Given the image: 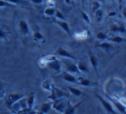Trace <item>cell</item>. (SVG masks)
<instances>
[{
	"mask_svg": "<svg viewBox=\"0 0 126 114\" xmlns=\"http://www.w3.org/2000/svg\"><path fill=\"white\" fill-rule=\"evenodd\" d=\"M23 98H24V94H23V93H10L7 96L5 103L7 106L11 108L15 103H16L18 100H22Z\"/></svg>",
	"mask_w": 126,
	"mask_h": 114,
	"instance_id": "6da1fadb",
	"label": "cell"
},
{
	"mask_svg": "<svg viewBox=\"0 0 126 114\" xmlns=\"http://www.w3.org/2000/svg\"><path fill=\"white\" fill-rule=\"evenodd\" d=\"M95 95H96V97L98 99V100L101 102L102 105H103V107L105 108V110L107 112H109L110 114H117V112H115V110H114L113 106H112V105L108 102V100H105L103 97L100 96V95L97 93H95Z\"/></svg>",
	"mask_w": 126,
	"mask_h": 114,
	"instance_id": "7a4b0ae2",
	"label": "cell"
},
{
	"mask_svg": "<svg viewBox=\"0 0 126 114\" xmlns=\"http://www.w3.org/2000/svg\"><path fill=\"white\" fill-rule=\"evenodd\" d=\"M55 53L57 54V55L61 56V57H66V58L73 59V60H75V59H76V57H74V56L73 55L72 53H70L68 51H67L66 49H64L63 47H61V46L58 47V49L56 50Z\"/></svg>",
	"mask_w": 126,
	"mask_h": 114,
	"instance_id": "3957f363",
	"label": "cell"
},
{
	"mask_svg": "<svg viewBox=\"0 0 126 114\" xmlns=\"http://www.w3.org/2000/svg\"><path fill=\"white\" fill-rule=\"evenodd\" d=\"M54 102L52 104L53 107H54V108L55 109L56 111H58V112H64V111H65L66 108H67L65 102L63 101V100H61V99H57V100H54Z\"/></svg>",
	"mask_w": 126,
	"mask_h": 114,
	"instance_id": "277c9868",
	"label": "cell"
},
{
	"mask_svg": "<svg viewBox=\"0 0 126 114\" xmlns=\"http://www.w3.org/2000/svg\"><path fill=\"white\" fill-rule=\"evenodd\" d=\"M18 27H19V29L21 31V33L23 34L24 36L28 35L30 34V27H29V24L25 20L22 19L18 22Z\"/></svg>",
	"mask_w": 126,
	"mask_h": 114,
	"instance_id": "5b68a950",
	"label": "cell"
},
{
	"mask_svg": "<svg viewBox=\"0 0 126 114\" xmlns=\"http://www.w3.org/2000/svg\"><path fill=\"white\" fill-rule=\"evenodd\" d=\"M55 23L56 24H58L60 27H61V28H62V30H64V31L66 32V33L67 34L69 35V36H71L72 35V34H71V29H70V27H69L68 23H67L66 21H62V20H55Z\"/></svg>",
	"mask_w": 126,
	"mask_h": 114,
	"instance_id": "8992f818",
	"label": "cell"
},
{
	"mask_svg": "<svg viewBox=\"0 0 126 114\" xmlns=\"http://www.w3.org/2000/svg\"><path fill=\"white\" fill-rule=\"evenodd\" d=\"M66 69L69 73H72V74H79L80 72L79 68H78V65L74 63L66 62Z\"/></svg>",
	"mask_w": 126,
	"mask_h": 114,
	"instance_id": "52a82bcc",
	"label": "cell"
},
{
	"mask_svg": "<svg viewBox=\"0 0 126 114\" xmlns=\"http://www.w3.org/2000/svg\"><path fill=\"white\" fill-rule=\"evenodd\" d=\"M48 67L57 73H59L61 69V64H60V62L56 58H54V60H51L50 62L48 63Z\"/></svg>",
	"mask_w": 126,
	"mask_h": 114,
	"instance_id": "ba28073f",
	"label": "cell"
},
{
	"mask_svg": "<svg viewBox=\"0 0 126 114\" xmlns=\"http://www.w3.org/2000/svg\"><path fill=\"white\" fill-rule=\"evenodd\" d=\"M88 56H89V59H90V63H91V64L93 65V69H94V70L98 71V58H97L96 57H95L94 54H93V52H88Z\"/></svg>",
	"mask_w": 126,
	"mask_h": 114,
	"instance_id": "9c48e42d",
	"label": "cell"
},
{
	"mask_svg": "<svg viewBox=\"0 0 126 114\" xmlns=\"http://www.w3.org/2000/svg\"><path fill=\"white\" fill-rule=\"evenodd\" d=\"M110 101H112L113 105H115V107L119 111V112H122V113H124V114H126V107L124 106L123 104H121L120 102H118L117 100H113V99H111V98H110Z\"/></svg>",
	"mask_w": 126,
	"mask_h": 114,
	"instance_id": "30bf717a",
	"label": "cell"
},
{
	"mask_svg": "<svg viewBox=\"0 0 126 114\" xmlns=\"http://www.w3.org/2000/svg\"><path fill=\"white\" fill-rule=\"evenodd\" d=\"M81 103H82V102H79V104H76L75 105H71L70 104L68 103L66 110L63 112V114H74V112H75V111H76V108H77L78 106H79V105H80Z\"/></svg>",
	"mask_w": 126,
	"mask_h": 114,
	"instance_id": "8fae6325",
	"label": "cell"
},
{
	"mask_svg": "<svg viewBox=\"0 0 126 114\" xmlns=\"http://www.w3.org/2000/svg\"><path fill=\"white\" fill-rule=\"evenodd\" d=\"M62 78L65 80L67 82H72V83H76L78 80L76 79L75 76H72L70 73H65V74L62 76Z\"/></svg>",
	"mask_w": 126,
	"mask_h": 114,
	"instance_id": "7c38bea8",
	"label": "cell"
},
{
	"mask_svg": "<svg viewBox=\"0 0 126 114\" xmlns=\"http://www.w3.org/2000/svg\"><path fill=\"white\" fill-rule=\"evenodd\" d=\"M51 106H52V102H45V103L42 104L40 107V111L43 113H47L50 111Z\"/></svg>",
	"mask_w": 126,
	"mask_h": 114,
	"instance_id": "4fadbf2b",
	"label": "cell"
},
{
	"mask_svg": "<svg viewBox=\"0 0 126 114\" xmlns=\"http://www.w3.org/2000/svg\"><path fill=\"white\" fill-rule=\"evenodd\" d=\"M79 84L82 85V86H84V87H90V86H93V85H97V83L90 81L89 79L80 78V79H79Z\"/></svg>",
	"mask_w": 126,
	"mask_h": 114,
	"instance_id": "5bb4252c",
	"label": "cell"
},
{
	"mask_svg": "<svg viewBox=\"0 0 126 114\" xmlns=\"http://www.w3.org/2000/svg\"><path fill=\"white\" fill-rule=\"evenodd\" d=\"M26 102H27V105H28L29 108L32 109V107H33V105H34V102H35V93H30Z\"/></svg>",
	"mask_w": 126,
	"mask_h": 114,
	"instance_id": "9a60e30c",
	"label": "cell"
},
{
	"mask_svg": "<svg viewBox=\"0 0 126 114\" xmlns=\"http://www.w3.org/2000/svg\"><path fill=\"white\" fill-rule=\"evenodd\" d=\"M107 40L109 41H111L113 43H122V42H126V39L123 38L120 36H113L111 38H108Z\"/></svg>",
	"mask_w": 126,
	"mask_h": 114,
	"instance_id": "2e32d148",
	"label": "cell"
},
{
	"mask_svg": "<svg viewBox=\"0 0 126 114\" xmlns=\"http://www.w3.org/2000/svg\"><path fill=\"white\" fill-rule=\"evenodd\" d=\"M67 88L68 89V91L70 92L72 94L75 95V96H81V95L83 94V93L80 91V90L77 89V88H73V87L68 86V87H67Z\"/></svg>",
	"mask_w": 126,
	"mask_h": 114,
	"instance_id": "e0dca14e",
	"label": "cell"
},
{
	"mask_svg": "<svg viewBox=\"0 0 126 114\" xmlns=\"http://www.w3.org/2000/svg\"><path fill=\"white\" fill-rule=\"evenodd\" d=\"M33 39L35 41H44V36L42 34V33H40L39 31H35L33 34Z\"/></svg>",
	"mask_w": 126,
	"mask_h": 114,
	"instance_id": "ac0fdd59",
	"label": "cell"
},
{
	"mask_svg": "<svg viewBox=\"0 0 126 114\" xmlns=\"http://www.w3.org/2000/svg\"><path fill=\"white\" fill-rule=\"evenodd\" d=\"M96 46L98 47H100V48H103V49H110V48H112L114 46L113 45L110 43H106V42H102V43H98V44H96Z\"/></svg>",
	"mask_w": 126,
	"mask_h": 114,
	"instance_id": "d6986e66",
	"label": "cell"
},
{
	"mask_svg": "<svg viewBox=\"0 0 126 114\" xmlns=\"http://www.w3.org/2000/svg\"><path fill=\"white\" fill-rule=\"evenodd\" d=\"M94 14H95V17H96V19H97V22H98V23L101 22L102 18H103V11H102V10H100V9L97 10L94 12Z\"/></svg>",
	"mask_w": 126,
	"mask_h": 114,
	"instance_id": "ffe728a7",
	"label": "cell"
},
{
	"mask_svg": "<svg viewBox=\"0 0 126 114\" xmlns=\"http://www.w3.org/2000/svg\"><path fill=\"white\" fill-rule=\"evenodd\" d=\"M54 12H55V10L53 7H47V8H46L45 11H44V14L48 16H54Z\"/></svg>",
	"mask_w": 126,
	"mask_h": 114,
	"instance_id": "44dd1931",
	"label": "cell"
},
{
	"mask_svg": "<svg viewBox=\"0 0 126 114\" xmlns=\"http://www.w3.org/2000/svg\"><path fill=\"white\" fill-rule=\"evenodd\" d=\"M14 4H11V3L7 2L5 0H0V8L4 7H14Z\"/></svg>",
	"mask_w": 126,
	"mask_h": 114,
	"instance_id": "7402d4cb",
	"label": "cell"
},
{
	"mask_svg": "<svg viewBox=\"0 0 126 114\" xmlns=\"http://www.w3.org/2000/svg\"><path fill=\"white\" fill-rule=\"evenodd\" d=\"M80 14H81V17H82V19L84 20L85 22H86V23H91V20H90V17H89V16H88L87 14H86L85 11H80Z\"/></svg>",
	"mask_w": 126,
	"mask_h": 114,
	"instance_id": "603a6c76",
	"label": "cell"
},
{
	"mask_svg": "<svg viewBox=\"0 0 126 114\" xmlns=\"http://www.w3.org/2000/svg\"><path fill=\"white\" fill-rule=\"evenodd\" d=\"M54 16L58 20H62V21H66V17L64 16V15L62 14V12H61L60 11H55L54 12Z\"/></svg>",
	"mask_w": 126,
	"mask_h": 114,
	"instance_id": "cb8c5ba5",
	"label": "cell"
},
{
	"mask_svg": "<svg viewBox=\"0 0 126 114\" xmlns=\"http://www.w3.org/2000/svg\"><path fill=\"white\" fill-rule=\"evenodd\" d=\"M96 37L98 40H107V39H108L107 35L105 34L104 32H98V33L97 34Z\"/></svg>",
	"mask_w": 126,
	"mask_h": 114,
	"instance_id": "d4e9b609",
	"label": "cell"
},
{
	"mask_svg": "<svg viewBox=\"0 0 126 114\" xmlns=\"http://www.w3.org/2000/svg\"><path fill=\"white\" fill-rule=\"evenodd\" d=\"M78 68H79V69L80 72H89L88 68L86 67L83 63H79V64H78Z\"/></svg>",
	"mask_w": 126,
	"mask_h": 114,
	"instance_id": "484cf974",
	"label": "cell"
},
{
	"mask_svg": "<svg viewBox=\"0 0 126 114\" xmlns=\"http://www.w3.org/2000/svg\"><path fill=\"white\" fill-rule=\"evenodd\" d=\"M42 87H43L44 89L48 90V91H51V89H52V85L50 84L48 80H45V81H44L43 84H42Z\"/></svg>",
	"mask_w": 126,
	"mask_h": 114,
	"instance_id": "4316f807",
	"label": "cell"
},
{
	"mask_svg": "<svg viewBox=\"0 0 126 114\" xmlns=\"http://www.w3.org/2000/svg\"><path fill=\"white\" fill-rule=\"evenodd\" d=\"M93 12H95V11H97V10L100 9V3L98 2V1H97V0H95V1H93Z\"/></svg>",
	"mask_w": 126,
	"mask_h": 114,
	"instance_id": "83f0119b",
	"label": "cell"
},
{
	"mask_svg": "<svg viewBox=\"0 0 126 114\" xmlns=\"http://www.w3.org/2000/svg\"><path fill=\"white\" fill-rule=\"evenodd\" d=\"M6 38H7L6 32L2 28H0V40H6Z\"/></svg>",
	"mask_w": 126,
	"mask_h": 114,
	"instance_id": "f1b7e54d",
	"label": "cell"
},
{
	"mask_svg": "<svg viewBox=\"0 0 126 114\" xmlns=\"http://www.w3.org/2000/svg\"><path fill=\"white\" fill-rule=\"evenodd\" d=\"M5 1H7V2L14 4V5H16V4H21V3L23 2L22 0H5Z\"/></svg>",
	"mask_w": 126,
	"mask_h": 114,
	"instance_id": "f546056e",
	"label": "cell"
},
{
	"mask_svg": "<svg viewBox=\"0 0 126 114\" xmlns=\"http://www.w3.org/2000/svg\"><path fill=\"white\" fill-rule=\"evenodd\" d=\"M31 2L35 4H41L43 3V0H31Z\"/></svg>",
	"mask_w": 126,
	"mask_h": 114,
	"instance_id": "4dcf8cb0",
	"label": "cell"
},
{
	"mask_svg": "<svg viewBox=\"0 0 126 114\" xmlns=\"http://www.w3.org/2000/svg\"><path fill=\"white\" fill-rule=\"evenodd\" d=\"M116 15H117V12H116V11H110V12L108 14V16H115Z\"/></svg>",
	"mask_w": 126,
	"mask_h": 114,
	"instance_id": "1f68e13d",
	"label": "cell"
},
{
	"mask_svg": "<svg viewBox=\"0 0 126 114\" xmlns=\"http://www.w3.org/2000/svg\"><path fill=\"white\" fill-rule=\"evenodd\" d=\"M51 4V6H54V0H48V2H47V5H50Z\"/></svg>",
	"mask_w": 126,
	"mask_h": 114,
	"instance_id": "d6a6232c",
	"label": "cell"
},
{
	"mask_svg": "<svg viewBox=\"0 0 126 114\" xmlns=\"http://www.w3.org/2000/svg\"><path fill=\"white\" fill-rule=\"evenodd\" d=\"M123 16H124V17L126 19V7L123 9Z\"/></svg>",
	"mask_w": 126,
	"mask_h": 114,
	"instance_id": "836d02e7",
	"label": "cell"
},
{
	"mask_svg": "<svg viewBox=\"0 0 126 114\" xmlns=\"http://www.w3.org/2000/svg\"><path fill=\"white\" fill-rule=\"evenodd\" d=\"M2 90H3V83L0 81V91H2Z\"/></svg>",
	"mask_w": 126,
	"mask_h": 114,
	"instance_id": "e575fe53",
	"label": "cell"
},
{
	"mask_svg": "<svg viewBox=\"0 0 126 114\" xmlns=\"http://www.w3.org/2000/svg\"><path fill=\"white\" fill-rule=\"evenodd\" d=\"M65 3L67 4H71V0H65Z\"/></svg>",
	"mask_w": 126,
	"mask_h": 114,
	"instance_id": "d590c367",
	"label": "cell"
},
{
	"mask_svg": "<svg viewBox=\"0 0 126 114\" xmlns=\"http://www.w3.org/2000/svg\"><path fill=\"white\" fill-rule=\"evenodd\" d=\"M35 114H45V113H43V112H37V113H35Z\"/></svg>",
	"mask_w": 126,
	"mask_h": 114,
	"instance_id": "8d00e7d4",
	"label": "cell"
},
{
	"mask_svg": "<svg viewBox=\"0 0 126 114\" xmlns=\"http://www.w3.org/2000/svg\"><path fill=\"white\" fill-rule=\"evenodd\" d=\"M3 96H4V95H3V93H1V91H0V98H2Z\"/></svg>",
	"mask_w": 126,
	"mask_h": 114,
	"instance_id": "74e56055",
	"label": "cell"
},
{
	"mask_svg": "<svg viewBox=\"0 0 126 114\" xmlns=\"http://www.w3.org/2000/svg\"><path fill=\"white\" fill-rule=\"evenodd\" d=\"M122 2H123V0H118V3H119V4H122Z\"/></svg>",
	"mask_w": 126,
	"mask_h": 114,
	"instance_id": "f35d334b",
	"label": "cell"
},
{
	"mask_svg": "<svg viewBox=\"0 0 126 114\" xmlns=\"http://www.w3.org/2000/svg\"><path fill=\"white\" fill-rule=\"evenodd\" d=\"M81 1H82V4H84V3H85V1H86V0H81Z\"/></svg>",
	"mask_w": 126,
	"mask_h": 114,
	"instance_id": "ab89813d",
	"label": "cell"
},
{
	"mask_svg": "<svg viewBox=\"0 0 126 114\" xmlns=\"http://www.w3.org/2000/svg\"><path fill=\"white\" fill-rule=\"evenodd\" d=\"M110 1H114V0H110Z\"/></svg>",
	"mask_w": 126,
	"mask_h": 114,
	"instance_id": "60d3db41",
	"label": "cell"
},
{
	"mask_svg": "<svg viewBox=\"0 0 126 114\" xmlns=\"http://www.w3.org/2000/svg\"><path fill=\"white\" fill-rule=\"evenodd\" d=\"M76 1H79V0H76Z\"/></svg>",
	"mask_w": 126,
	"mask_h": 114,
	"instance_id": "b9f144b4",
	"label": "cell"
},
{
	"mask_svg": "<svg viewBox=\"0 0 126 114\" xmlns=\"http://www.w3.org/2000/svg\"><path fill=\"white\" fill-rule=\"evenodd\" d=\"M125 28H126V25H125Z\"/></svg>",
	"mask_w": 126,
	"mask_h": 114,
	"instance_id": "7bdbcfd3",
	"label": "cell"
}]
</instances>
